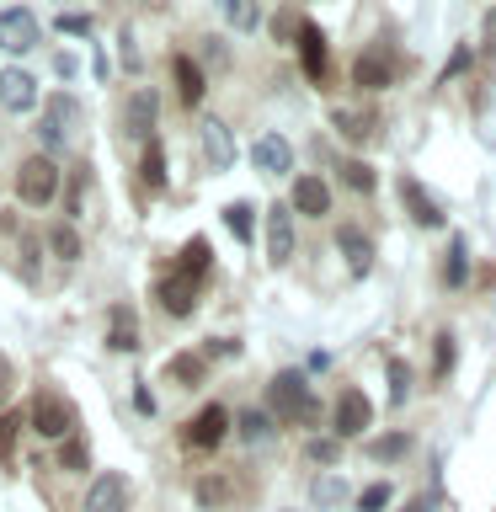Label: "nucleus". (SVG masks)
I'll use <instances>...</instances> for the list:
<instances>
[{
  "label": "nucleus",
  "mask_w": 496,
  "mask_h": 512,
  "mask_svg": "<svg viewBox=\"0 0 496 512\" xmlns=\"http://www.w3.org/2000/svg\"><path fill=\"white\" fill-rule=\"evenodd\" d=\"M59 464H64V470H86V464H91V448H86V438H75V432H70V438L59 443Z\"/></svg>",
  "instance_id": "obj_32"
},
{
  "label": "nucleus",
  "mask_w": 496,
  "mask_h": 512,
  "mask_svg": "<svg viewBox=\"0 0 496 512\" xmlns=\"http://www.w3.org/2000/svg\"><path fill=\"white\" fill-rule=\"evenodd\" d=\"M166 374L182 379L187 390H192V384H203V358H192V352H176V358L166 363Z\"/></svg>",
  "instance_id": "obj_30"
},
{
  "label": "nucleus",
  "mask_w": 496,
  "mask_h": 512,
  "mask_svg": "<svg viewBox=\"0 0 496 512\" xmlns=\"http://www.w3.org/2000/svg\"><path fill=\"white\" fill-rule=\"evenodd\" d=\"M38 43H43V27H38V16H32L27 6L0 11V48H6V54H32Z\"/></svg>",
  "instance_id": "obj_5"
},
{
  "label": "nucleus",
  "mask_w": 496,
  "mask_h": 512,
  "mask_svg": "<svg viewBox=\"0 0 496 512\" xmlns=\"http://www.w3.org/2000/svg\"><path fill=\"white\" fill-rule=\"evenodd\" d=\"M59 32H70V38H91V16L64 11V16H59Z\"/></svg>",
  "instance_id": "obj_40"
},
{
  "label": "nucleus",
  "mask_w": 496,
  "mask_h": 512,
  "mask_svg": "<svg viewBox=\"0 0 496 512\" xmlns=\"http://www.w3.org/2000/svg\"><path fill=\"white\" fill-rule=\"evenodd\" d=\"M107 347H112V352H134V347H139V326H134V315H128L123 304H118V310H112V331H107Z\"/></svg>",
  "instance_id": "obj_26"
},
{
  "label": "nucleus",
  "mask_w": 496,
  "mask_h": 512,
  "mask_svg": "<svg viewBox=\"0 0 496 512\" xmlns=\"http://www.w3.org/2000/svg\"><path fill=\"white\" fill-rule=\"evenodd\" d=\"M304 454H310L315 464H336V459H342V438H310V443H304Z\"/></svg>",
  "instance_id": "obj_34"
},
{
  "label": "nucleus",
  "mask_w": 496,
  "mask_h": 512,
  "mask_svg": "<svg viewBox=\"0 0 496 512\" xmlns=\"http://www.w3.org/2000/svg\"><path fill=\"white\" fill-rule=\"evenodd\" d=\"M470 64H475V54H470V43H459L454 48V54H448V64H443V86H448V80H454V75H464V70H470Z\"/></svg>",
  "instance_id": "obj_37"
},
{
  "label": "nucleus",
  "mask_w": 496,
  "mask_h": 512,
  "mask_svg": "<svg viewBox=\"0 0 496 512\" xmlns=\"http://www.w3.org/2000/svg\"><path fill=\"white\" fill-rule=\"evenodd\" d=\"M59 192V166L54 155H27L22 166H16V198H22L27 208H48Z\"/></svg>",
  "instance_id": "obj_3"
},
{
  "label": "nucleus",
  "mask_w": 496,
  "mask_h": 512,
  "mask_svg": "<svg viewBox=\"0 0 496 512\" xmlns=\"http://www.w3.org/2000/svg\"><path fill=\"white\" fill-rule=\"evenodd\" d=\"M203 155L214 160V171H230L235 166V139H230V123L208 118L203 123Z\"/></svg>",
  "instance_id": "obj_19"
},
{
  "label": "nucleus",
  "mask_w": 496,
  "mask_h": 512,
  "mask_svg": "<svg viewBox=\"0 0 496 512\" xmlns=\"http://www.w3.org/2000/svg\"><path fill=\"white\" fill-rule=\"evenodd\" d=\"M464 256H470V240L454 235V246H448V262H443V283H448V288L464 283Z\"/></svg>",
  "instance_id": "obj_29"
},
{
  "label": "nucleus",
  "mask_w": 496,
  "mask_h": 512,
  "mask_svg": "<svg viewBox=\"0 0 496 512\" xmlns=\"http://www.w3.org/2000/svg\"><path fill=\"white\" fill-rule=\"evenodd\" d=\"M368 454H374L379 464L406 459V454H411V438H406V432H390V438H374V443H368Z\"/></svg>",
  "instance_id": "obj_27"
},
{
  "label": "nucleus",
  "mask_w": 496,
  "mask_h": 512,
  "mask_svg": "<svg viewBox=\"0 0 496 512\" xmlns=\"http://www.w3.org/2000/svg\"><path fill=\"white\" fill-rule=\"evenodd\" d=\"M224 22H230L235 32H256L262 27V0H219Z\"/></svg>",
  "instance_id": "obj_22"
},
{
  "label": "nucleus",
  "mask_w": 496,
  "mask_h": 512,
  "mask_svg": "<svg viewBox=\"0 0 496 512\" xmlns=\"http://www.w3.org/2000/svg\"><path fill=\"white\" fill-rule=\"evenodd\" d=\"M288 208L304 214V219H326L331 214V187L320 182V176H299L294 192H288Z\"/></svg>",
  "instance_id": "obj_12"
},
{
  "label": "nucleus",
  "mask_w": 496,
  "mask_h": 512,
  "mask_svg": "<svg viewBox=\"0 0 496 512\" xmlns=\"http://www.w3.org/2000/svg\"><path fill=\"white\" fill-rule=\"evenodd\" d=\"M390 59H384L379 54V48H368V54H358V59H352V86H358V91H384V86H390Z\"/></svg>",
  "instance_id": "obj_17"
},
{
  "label": "nucleus",
  "mask_w": 496,
  "mask_h": 512,
  "mask_svg": "<svg viewBox=\"0 0 496 512\" xmlns=\"http://www.w3.org/2000/svg\"><path fill=\"white\" fill-rule=\"evenodd\" d=\"M208 267H214V251H208V240H203V235H192L187 246H182V262H176V278L203 283V278H208Z\"/></svg>",
  "instance_id": "obj_21"
},
{
  "label": "nucleus",
  "mask_w": 496,
  "mask_h": 512,
  "mask_svg": "<svg viewBox=\"0 0 496 512\" xmlns=\"http://www.w3.org/2000/svg\"><path fill=\"white\" fill-rule=\"evenodd\" d=\"M80 123H86V112H80V102H75L70 91L48 96V102H43V123H38L43 155H54V150H70V144H75V134H80Z\"/></svg>",
  "instance_id": "obj_1"
},
{
  "label": "nucleus",
  "mask_w": 496,
  "mask_h": 512,
  "mask_svg": "<svg viewBox=\"0 0 496 512\" xmlns=\"http://www.w3.org/2000/svg\"><path fill=\"white\" fill-rule=\"evenodd\" d=\"M0 102H6L11 112H32L38 107V80H32L27 70H0Z\"/></svg>",
  "instance_id": "obj_16"
},
{
  "label": "nucleus",
  "mask_w": 496,
  "mask_h": 512,
  "mask_svg": "<svg viewBox=\"0 0 496 512\" xmlns=\"http://www.w3.org/2000/svg\"><path fill=\"white\" fill-rule=\"evenodd\" d=\"M86 512H128V480L118 470H102L86 486Z\"/></svg>",
  "instance_id": "obj_10"
},
{
  "label": "nucleus",
  "mask_w": 496,
  "mask_h": 512,
  "mask_svg": "<svg viewBox=\"0 0 496 512\" xmlns=\"http://www.w3.org/2000/svg\"><path fill=\"white\" fill-rule=\"evenodd\" d=\"M123 134L128 139H155V91H134V96H128Z\"/></svg>",
  "instance_id": "obj_13"
},
{
  "label": "nucleus",
  "mask_w": 496,
  "mask_h": 512,
  "mask_svg": "<svg viewBox=\"0 0 496 512\" xmlns=\"http://www.w3.org/2000/svg\"><path fill=\"white\" fill-rule=\"evenodd\" d=\"M342 496H347V486H342L336 475H320V480H315V502L331 507V502H342Z\"/></svg>",
  "instance_id": "obj_39"
},
{
  "label": "nucleus",
  "mask_w": 496,
  "mask_h": 512,
  "mask_svg": "<svg viewBox=\"0 0 496 512\" xmlns=\"http://www.w3.org/2000/svg\"><path fill=\"white\" fill-rule=\"evenodd\" d=\"M155 299H160V310H166V315L187 320L192 310H198V283H187V278H176V272H171V278L155 288Z\"/></svg>",
  "instance_id": "obj_15"
},
{
  "label": "nucleus",
  "mask_w": 496,
  "mask_h": 512,
  "mask_svg": "<svg viewBox=\"0 0 496 512\" xmlns=\"http://www.w3.org/2000/svg\"><path fill=\"white\" fill-rule=\"evenodd\" d=\"M48 246H54L59 262H75V256H80V235L70 230V224H54V230H48Z\"/></svg>",
  "instance_id": "obj_31"
},
{
  "label": "nucleus",
  "mask_w": 496,
  "mask_h": 512,
  "mask_svg": "<svg viewBox=\"0 0 496 512\" xmlns=\"http://www.w3.org/2000/svg\"><path fill=\"white\" fill-rule=\"evenodd\" d=\"M336 251L347 256V267L358 272V278L374 267V240H368V230H358V224H342V230H336Z\"/></svg>",
  "instance_id": "obj_14"
},
{
  "label": "nucleus",
  "mask_w": 496,
  "mask_h": 512,
  "mask_svg": "<svg viewBox=\"0 0 496 512\" xmlns=\"http://www.w3.org/2000/svg\"><path fill=\"white\" fill-rule=\"evenodd\" d=\"M198 502H224V480H198Z\"/></svg>",
  "instance_id": "obj_43"
},
{
  "label": "nucleus",
  "mask_w": 496,
  "mask_h": 512,
  "mask_svg": "<svg viewBox=\"0 0 496 512\" xmlns=\"http://www.w3.org/2000/svg\"><path fill=\"white\" fill-rule=\"evenodd\" d=\"M480 43H486V54H496V6L486 11V27H480Z\"/></svg>",
  "instance_id": "obj_44"
},
{
  "label": "nucleus",
  "mask_w": 496,
  "mask_h": 512,
  "mask_svg": "<svg viewBox=\"0 0 496 512\" xmlns=\"http://www.w3.org/2000/svg\"><path fill=\"white\" fill-rule=\"evenodd\" d=\"M171 75H176V96H182L187 107H198V102H203V91H208V80H203L198 64H192L187 54H176V59H171Z\"/></svg>",
  "instance_id": "obj_20"
},
{
  "label": "nucleus",
  "mask_w": 496,
  "mask_h": 512,
  "mask_svg": "<svg viewBox=\"0 0 496 512\" xmlns=\"http://www.w3.org/2000/svg\"><path fill=\"white\" fill-rule=\"evenodd\" d=\"M251 166L262 176H288L294 171V144H288L283 134H262L251 144Z\"/></svg>",
  "instance_id": "obj_8"
},
{
  "label": "nucleus",
  "mask_w": 496,
  "mask_h": 512,
  "mask_svg": "<svg viewBox=\"0 0 496 512\" xmlns=\"http://www.w3.org/2000/svg\"><path fill=\"white\" fill-rule=\"evenodd\" d=\"M406 512H432V502H427V496H416V502H406Z\"/></svg>",
  "instance_id": "obj_45"
},
{
  "label": "nucleus",
  "mask_w": 496,
  "mask_h": 512,
  "mask_svg": "<svg viewBox=\"0 0 496 512\" xmlns=\"http://www.w3.org/2000/svg\"><path fill=\"white\" fill-rule=\"evenodd\" d=\"M299 59H304V75L310 80H326V32L315 22H299Z\"/></svg>",
  "instance_id": "obj_18"
},
{
  "label": "nucleus",
  "mask_w": 496,
  "mask_h": 512,
  "mask_svg": "<svg viewBox=\"0 0 496 512\" xmlns=\"http://www.w3.org/2000/svg\"><path fill=\"white\" fill-rule=\"evenodd\" d=\"M400 203H406V214L422 224V230H438V224H443V203L432 198V192H422L416 176H400Z\"/></svg>",
  "instance_id": "obj_11"
},
{
  "label": "nucleus",
  "mask_w": 496,
  "mask_h": 512,
  "mask_svg": "<svg viewBox=\"0 0 496 512\" xmlns=\"http://www.w3.org/2000/svg\"><path fill=\"white\" fill-rule=\"evenodd\" d=\"M267 262L272 267L294 262V208H288V203L267 208Z\"/></svg>",
  "instance_id": "obj_7"
},
{
  "label": "nucleus",
  "mask_w": 496,
  "mask_h": 512,
  "mask_svg": "<svg viewBox=\"0 0 496 512\" xmlns=\"http://www.w3.org/2000/svg\"><path fill=\"white\" fill-rule=\"evenodd\" d=\"M267 406L278 411L283 422H315L320 416L315 395H310V379H304L299 368H283V374L267 384Z\"/></svg>",
  "instance_id": "obj_2"
},
{
  "label": "nucleus",
  "mask_w": 496,
  "mask_h": 512,
  "mask_svg": "<svg viewBox=\"0 0 496 512\" xmlns=\"http://www.w3.org/2000/svg\"><path fill=\"white\" fill-rule=\"evenodd\" d=\"M139 176H144V187H150V192H160V187H166V150H160V139H144Z\"/></svg>",
  "instance_id": "obj_25"
},
{
  "label": "nucleus",
  "mask_w": 496,
  "mask_h": 512,
  "mask_svg": "<svg viewBox=\"0 0 496 512\" xmlns=\"http://www.w3.org/2000/svg\"><path fill=\"white\" fill-rule=\"evenodd\" d=\"M448 368H454V336H448V331H443V336H438V363H432V374H438V379H443V374H448Z\"/></svg>",
  "instance_id": "obj_41"
},
{
  "label": "nucleus",
  "mask_w": 496,
  "mask_h": 512,
  "mask_svg": "<svg viewBox=\"0 0 496 512\" xmlns=\"http://www.w3.org/2000/svg\"><path fill=\"white\" fill-rule=\"evenodd\" d=\"M32 432H38V438H48V443H64V438L75 432V406H70L64 395L43 390L38 406H32Z\"/></svg>",
  "instance_id": "obj_4"
},
{
  "label": "nucleus",
  "mask_w": 496,
  "mask_h": 512,
  "mask_svg": "<svg viewBox=\"0 0 496 512\" xmlns=\"http://www.w3.org/2000/svg\"><path fill=\"white\" fill-rule=\"evenodd\" d=\"M224 224H230V235L246 246V240H251V203H230V208H224Z\"/></svg>",
  "instance_id": "obj_33"
},
{
  "label": "nucleus",
  "mask_w": 496,
  "mask_h": 512,
  "mask_svg": "<svg viewBox=\"0 0 496 512\" xmlns=\"http://www.w3.org/2000/svg\"><path fill=\"white\" fill-rule=\"evenodd\" d=\"M11 390H16V368L0 358V411H6V400H11Z\"/></svg>",
  "instance_id": "obj_42"
},
{
  "label": "nucleus",
  "mask_w": 496,
  "mask_h": 512,
  "mask_svg": "<svg viewBox=\"0 0 496 512\" xmlns=\"http://www.w3.org/2000/svg\"><path fill=\"white\" fill-rule=\"evenodd\" d=\"M390 507V480H374L363 496H358V512H384Z\"/></svg>",
  "instance_id": "obj_36"
},
{
  "label": "nucleus",
  "mask_w": 496,
  "mask_h": 512,
  "mask_svg": "<svg viewBox=\"0 0 496 512\" xmlns=\"http://www.w3.org/2000/svg\"><path fill=\"white\" fill-rule=\"evenodd\" d=\"M331 416H336V438H363L368 422H374V406H368L363 390H352V384H347V390L336 395V411Z\"/></svg>",
  "instance_id": "obj_6"
},
{
  "label": "nucleus",
  "mask_w": 496,
  "mask_h": 512,
  "mask_svg": "<svg viewBox=\"0 0 496 512\" xmlns=\"http://www.w3.org/2000/svg\"><path fill=\"white\" fill-rule=\"evenodd\" d=\"M342 182H347L352 192H374L379 176H374V166H368V160H342Z\"/></svg>",
  "instance_id": "obj_28"
},
{
  "label": "nucleus",
  "mask_w": 496,
  "mask_h": 512,
  "mask_svg": "<svg viewBox=\"0 0 496 512\" xmlns=\"http://www.w3.org/2000/svg\"><path fill=\"white\" fill-rule=\"evenodd\" d=\"M16 427H22V416L0 411V459H11V448H16Z\"/></svg>",
  "instance_id": "obj_38"
},
{
  "label": "nucleus",
  "mask_w": 496,
  "mask_h": 512,
  "mask_svg": "<svg viewBox=\"0 0 496 512\" xmlns=\"http://www.w3.org/2000/svg\"><path fill=\"white\" fill-rule=\"evenodd\" d=\"M406 395H411V368H406V358H390V400L400 406Z\"/></svg>",
  "instance_id": "obj_35"
},
{
  "label": "nucleus",
  "mask_w": 496,
  "mask_h": 512,
  "mask_svg": "<svg viewBox=\"0 0 496 512\" xmlns=\"http://www.w3.org/2000/svg\"><path fill=\"white\" fill-rule=\"evenodd\" d=\"M331 123L342 128V134H347L352 144H368V139H374V112H352V107H336V112H331Z\"/></svg>",
  "instance_id": "obj_23"
},
{
  "label": "nucleus",
  "mask_w": 496,
  "mask_h": 512,
  "mask_svg": "<svg viewBox=\"0 0 496 512\" xmlns=\"http://www.w3.org/2000/svg\"><path fill=\"white\" fill-rule=\"evenodd\" d=\"M235 432H240V438H246V443H267L272 438V432H278V422H272V411H240L235 416Z\"/></svg>",
  "instance_id": "obj_24"
},
{
  "label": "nucleus",
  "mask_w": 496,
  "mask_h": 512,
  "mask_svg": "<svg viewBox=\"0 0 496 512\" xmlns=\"http://www.w3.org/2000/svg\"><path fill=\"white\" fill-rule=\"evenodd\" d=\"M224 438H230V411H224L219 400H214V406H203V411L187 422V443H192V448H219Z\"/></svg>",
  "instance_id": "obj_9"
}]
</instances>
